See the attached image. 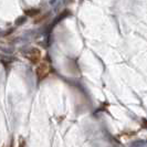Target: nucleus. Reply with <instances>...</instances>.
Listing matches in <instances>:
<instances>
[{
  "instance_id": "nucleus-2",
  "label": "nucleus",
  "mask_w": 147,
  "mask_h": 147,
  "mask_svg": "<svg viewBox=\"0 0 147 147\" xmlns=\"http://www.w3.org/2000/svg\"><path fill=\"white\" fill-rule=\"evenodd\" d=\"M28 59L32 62V63H39L40 62V60H41V52L39 51L38 49H33V50H31V51L28 53Z\"/></svg>"
},
{
  "instance_id": "nucleus-4",
  "label": "nucleus",
  "mask_w": 147,
  "mask_h": 147,
  "mask_svg": "<svg viewBox=\"0 0 147 147\" xmlns=\"http://www.w3.org/2000/svg\"><path fill=\"white\" fill-rule=\"evenodd\" d=\"M3 147H7V146H3Z\"/></svg>"
},
{
  "instance_id": "nucleus-3",
  "label": "nucleus",
  "mask_w": 147,
  "mask_h": 147,
  "mask_svg": "<svg viewBox=\"0 0 147 147\" xmlns=\"http://www.w3.org/2000/svg\"><path fill=\"white\" fill-rule=\"evenodd\" d=\"M20 147H24V143H23V140H21V143H20Z\"/></svg>"
},
{
  "instance_id": "nucleus-1",
  "label": "nucleus",
  "mask_w": 147,
  "mask_h": 147,
  "mask_svg": "<svg viewBox=\"0 0 147 147\" xmlns=\"http://www.w3.org/2000/svg\"><path fill=\"white\" fill-rule=\"evenodd\" d=\"M50 73V65L48 62H40L37 67V75L39 80L45 79Z\"/></svg>"
}]
</instances>
